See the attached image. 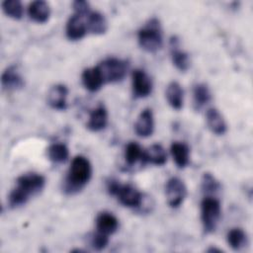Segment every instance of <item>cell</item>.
<instances>
[{
  "label": "cell",
  "mask_w": 253,
  "mask_h": 253,
  "mask_svg": "<svg viewBox=\"0 0 253 253\" xmlns=\"http://www.w3.org/2000/svg\"><path fill=\"white\" fill-rule=\"evenodd\" d=\"M45 179L38 173H28L18 177L16 187L10 192L8 203L10 208L24 206L31 197L38 195L44 187Z\"/></svg>",
  "instance_id": "obj_1"
},
{
  "label": "cell",
  "mask_w": 253,
  "mask_h": 253,
  "mask_svg": "<svg viewBox=\"0 0 253 253\" xmlns=\"http://www.w3.org/2000/svg\"><path fill=\"white\" fill-rule=\"evenodd\" d=\"M91 176L92 166L90 161L82 155L75 156L63 184L64 192L69 195L78 193L88 184Z\"/></svg>",
  "instance_id": "obj_2"
},
{
  "label": "cell",
  "mask_w": 253,
  "mask_h": 253,
  "mask_svg": "<svg viewBox=\"0 0 253 253\" xmlns=\"http://www.w3.org/2000/svg\"><path fill=\"white\" fill-rule=\"evenodd\" d=\"M107 190L110 195L116 196L120 203L127 208H140L143 204V195L129 184L122 185L116 180L107 183Z\"/></svg>",
  "instance_id": "obj_3"
},
{
  "label": "cell",
  "mask_w": 253,
  "mask_h": 253,
  "mask_svg": "<svg viewBox=\"0 0 253 253\" xmlns=\"http://www.w3.org/2000/svg\"><path fill=\"white\" fill-rule=\"evenodd\" d=\"M138 43L145 51L156 52L163 43L162 32L159 21L155 18L151 19L142 29L137 33Z\"/></svg>",
  "instance_id": "obj_4"
},
{
  "label": "cell",
  "mask_w": 253,
  "mask_h": 253,
  "mask_svg": "<svg viewBox=\"0 0 253 253\" xmlns=\"http://www.w3.org/2000/svg\"><path fill=\"white\" fill-rule=\"evenodd\" d=\"M221 214L220 203L216 198L207 196L201 203V219L206 233L215 230Z\"/></svg>",
  "instance_id": "obj_5"
},
{
  "label": "cell",
  "mask_w": 253,
  "mask_h": 253,
  "mask_svg": "<svg viewBox=\"0 0 253 253\" xmlns=\"http://www.w3.org/2000/svg\"><path fill=\"white\" fill-rule=\"evenodd\" d=\"M97 66L105 83L122 81L126 77L128 68V64L126 60L117 57H109Z\"/></svg>",
  "instance_id": "obj_6"
},
{
  "label": "cell",
  "mask_w": 253,
  "mask_h": 253,
  "mask_svg": "<svg viewBox=\"0 0 253 253\" xmlns=\"http://www.w3.org/2000/svg\"><path fill=\"white\" fill-rule=\"evenodd\" d=\"M165 194L169 207L176 209L180 207L186 199L187 188L181 179L172 177L166 183Z\"/></svg>",
  "instance_id": "obj_7"
},
{
  "label": "cell",
  "mask_w": 253,
  "mask_h": 253,
  "mask_svg": "<svg viewBox=\"0 0 253 253\" xmlns=\"http://www.w3.org/2000/svg\"><path fill=\"white\" fill-rule=\"evenodd\" d=\"M132 94L134 98H145L152 92V81L148 74L141 69H135L131 76Z\"/></svg>",
  "instance_id": "obj_8"
},
{
  "label": "cell",
  "mask_w": 253,
  "mask_h": 253,
  "mask_svg": "<svg viewBox=\"0 0 253 253\" xmlns=\"http://www.w3.org/2000/svg\"><path fill=\"white\" fill-rule=\"evenodd\" d=\"M87 32L88 31H87L85 16L74 14L68 19L66 23V28H65V33L68 40L79 41L82 38H84Z\"/></svg>",
  "instance_id": "obj_9"
},
{
  "label": "cell",
  "mask_w": 253,
  "mask_h": 253,
  "mask_svg": "<svg viewBox=\"0 0 253 253\" xmlns=\"http://www.w3.org/2000/svg\"><path fill=\"white\" fill-rule=\"evenodd\" d=\"M2 87L7 91H16L24 87V78L18 70L17 66L7 67L1 76Z\"/></svg>",
  "instance_id": "obj_10"
},
{
  "label": "cell",
  "mask_w": 253,
  "mask_h": 253,
  "mask_svg": "<svg viewBox=\"0 0 253 253\" xmlns=\"http://www.w3.org/2000/svg\"><path fill=\"white\" fill-rule=\"evenodd\" d=\"M67 87L62 84H56L50 88L47 94V103L54 110L64 111L67 108Z\"/></svg>",
  "instance_id": "obj_11"
},
{
  "label": "cell",
  "mask_w": 253,
  "mask_h": 253,
  "mask_svg": "<svg viewBox=\"0 0 253 253\" xmlns=\"http://www.w3.org/2000/svg\"><path fill=\"white\" fill-rule=\"evenodd\" d=\"M134 130L140 137H147L153 133L154 119L153 113L150 109H144L138 116L135 124Z\"/></svg>",
  "instance_id": "obj_12"
},
{
  "label": "cell",
  "mask_w": 253,
  "mask_h": 253,
  "mask_svg": "<svg viewBox=\"0 0 253 253\" xmlns=\"http://www.w3.org/2000/svg\"><path fill=\"white\" fill-rule=\"evenodd\" d=\"M28 14L31 20L36 23L43 24L48 21L50 16V7L47 2L42 0L33 1L28 8Z\"/></svg>",
  "instance_id": "obj_13"
},
{
  "label": "cell",
  "mask_w": 253,
  "mask_h": 253,
  "mask_svg": "<svg viewBox=\"0 0 253 253\" xmlns=\"http://www.w3.org/2000/svg\"><path fill=\"white\" fill-rule=\"evenodd\" d=\"M87 31L93 35H103L108 30V23L105 16L98 11H90L86 16Z\"/></svg>",
  "instance_id": "obj_14"
},
{
  "label": "cell",
  "mask_w": 253,
  "mask_h": 253,
  "mask_svg": "<svg viewBox=\"0 0 253 253\" xmlns=\"http://www.w3.org/2000/svg\"><path fill=\"white\" fill-rule=\"evenodd\" d=\"M119 228L118 218L111 212L103 211L100 212L96 218V229L97 231L110 235L115 233Z\"/></svg>",
  "instance_id": "obj_15"
},
{
  "label": "cell",
  "mask_w": 253,
  "mask_h": 253,
  "mask_svg": "<svg viewBox=\"0 0 253 253\" xmlns=\"http://www.w3.org/2000/svg\"><path fill=\"white\" fill-rule=\"evenodd\" d=\"M171 58L175 67L180 71H187L190 67V57L187 52L181 50L178 45V39L172 37L170 40Z\"/></svg>",
  "instance_id": "obj_16"
},
{
  "label": "cell",
  "mask_w": 253,
  "mask_h": 253,
  "mask_svg": "<svg viewBox=\"0 0 253 253\" xmlns=\"http://www.w3.org/2000/svg\"><path fill=\"white\" fill-rule=\"evenodd\" d=\"M208 127L216 135H222L226 132V123L221 114L215 108H210L206 114Z\"/></svg>",
  "instance_id": "obj_17"
},
{
  "label": "cell",
  "mask_w": 253,
  "mask_h": 253,
  "mask_svg": "<svg viewBox=\"0 0 253 253\" xmlns=\"http://www.w3.org/2000/svg\"><path fill=\"white\" fill-rule=\"evenodd\" d=\"M107 124L108 112L103 105H99L90 113L86 126L92 131H100L106 127Z\"/></svg>",
  "instance_id": "obj_18"
},
{
  "label": "cell",
  "mask_w": 253,
  "mask_h": 253,
  "mask_svg": "<svg viewBox=\"0 0 253 253\" xmlns=\"http://www.w3.org/2000/svg\"><path fill=\"white\" fill-rule=\"evenodd\" d=\"M82 83L90 92L98 91L105 83L98 66L90 67L82 72Z\"/></svg>",
  "instance_id": "obj_19"
},
{
  "label": "cell",
  "mask_w": 253,
  "mask_h": 253,
  "mask_svg": "<svg viewBox=\"0 0 253 253\" xmlns=\"http://www.w3.org/2000/svg\"><path fill=\"white\" fill-rule=\"evenodd\" d=\"M170 151L175 164L179 168H185L189 164L190 148L186 143L175 141L171 144Z\"/></svg>",
  "instance_id": "obj_20"
},
{
  "label": "cell",
  "mask_w": 253,
  "mask_h": 253,
  "mask_svg": "<svg viewBox=\"0 0 253 253\" xmlns=\"http://www.w3.org/2000/svg\"><path fill=\"white\" fill-rule=\"evenodd\" d=\"M143 160L145 163H150L153 165H163L167 161V154L165 149L161 144H152L143 153Z\"/></svg>",
  "instance_id": "obj_21"
},
{
  "label": "cell",
  "mask_w": 253,
  "mask_h": 253,
  "mask_svg": "<svg viewBox=\"0 0 253 253\" xmlns=\"http://www.w3.org/2000/svg\"><path fill=\"white\" fill-rule=\"evenodd\" d=\"M166 99L168 104L175 110H181L184 103V91L181 85L173 81L171 82L166 89Z\"/></svg>",
  "instance_id": "obj_22"
},
{
  "label": "cell",
  "mask_w": 253,
  "mask_h": 253,
  "mask_svg": "<svg viewBox=\"0 0 253 253\" xmlns=\"http://www.w3.org/2000/svg\"><path fill=\"white\" fill-rule=\"evenodd\" d=\"M211 100V94L210 88L205 83H199L195 85L193 89V105L196 111H200Z\"/></svg>",
  "instance_id": "obj_23"
},
{
  "label": "cell",
  "mask_w": 253,
  "mask_h": 253,
  "mask_svg": "<svg viewBox=\"0 0 253 253\" xmlns=\"http://www.w3.org/2000/svg\"><path fill=\"white\" fill-rule=\"evenodd\" d=\"M144 150L140 147V145L136 142H129L126 144L125 149V160L127 166H132L137 162H141L144 164L143 160Z\"/></svg>",
  "instance_id": "obj_24"
},
{
  "label": "cell",
  "mask_w": 253,
  "mask_h": 253,
  "mask_svg": "<svg viewBox=\"0 0 253 253\" xmlns=\"http://www.w3.org/2000/svg\"><path fill=\"white\" fill-rule=\"evenodd\" d=\"M228 245L235 251L242 249L247 244V235L241 228H231L226 235Z\"/></svg>",
  "instance_id": "obj_25"
},
{
  "label": "cell",
  "mask_w": 253,
  "mask_h": 253,
  "mask_svg": "<svg viewBox=\"0 0 253 253\" xmlns=\"http://www.w3.org/2000/svg\"><path fill=\"white\" fill-rule=\"evenodd\" d=\"M47 156L53 163H64L69 156V150L63 143H53L47 148Z\"/></svg>",
  "instance_id": "obj_26"
},
{
  "label": "cell",
  "mask_w": 253,
  "mask_h": 253,
  "mask_svg": "<svg viewBox=\"0 0 253 253\" xmlns=\"http://www.w3.org/2000/svg\"><path fill=\"white\" fill-rule=\"evenodd\" d=\"M3 12L14 20H20L23 17L24 8L19 0H6L2 2Z\"/></svg>",
  "instance_id": "obj_27"
},
{
  "label": "cell",
  "mask_w": 253,
  "mask_h": 253,
  "mask_svg": "<svg viewBox=\"0 0 253 253\" xmlns=\"http://www.w3.org/2000/svg\"><path fill=\"white\" fill-rule=\"evenodd\" d=\"M201 187H202V191L207 195L215 194L220 189V185H219L218 181L214 178V176H212L209 172L204 173V175L202 177Z\"/></svg>",
  "instance_id": "obj_28"
},
{
  "label": "cell",
  "mask_w": 253,
  "mask_h": 253,
  "mask_svg": "<svg viewBox=\"0 0 253 253\" xmlns=\"http://www.w3.org/2000/svg\"><path fill=\"white\" fill-rule=\"evenodd\" d=\"M90 245L93 249L97 251H101L105 249L109 243V236L106 234H103L99 231H96V233H93L90 236Z\"/></svg>",
  "instance_id": "obj_29"
},
{
  "label": "cell",
  "mask_w": 253,
  "mask_h": 253,
  "mask_svg": "<svg viewBox=\"0 0 253 253\" xmlns=\"http://www.w3.org/2000/svg\"><path fill=\"white\" fill-rule=\"evenodd\" d=\"M73 9L75 11V14L80 16H86L91 10L90 5L87 1L84 0H76L73 2Z\"/></svg>",
  "instance_id": "obj_30"
},
{
  "label": "cell",
  "mask_w": 253,
  "mask_h": 253,
  "mask_svg": "<svg viewBox=\"0 0 253 253\" xmlns=\"http://www.w3.org/2000/svg\"><path fill=\"white\" fill-rule=\"evenodd\" d=\"M208 252H222V250H220V249H217V248H213V247H211V248H209L208 249Z\"/></svg>",
  "instance_id": "obj_31"
}]
</instances>
